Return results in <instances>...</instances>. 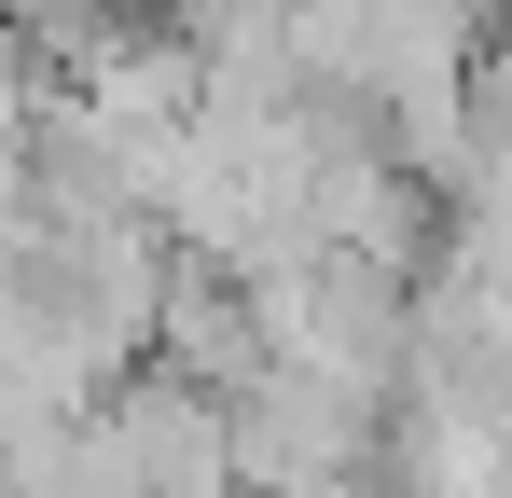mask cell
Wrapping results in <instances>:
<instances>
[{"mask_svg": "<svg viewBox=\"0 0 512 498\" xmlns=\"http://www.w3.org/2000/svg\"><path fill=\"white\" fill-rule=\"evenodd\" d=\"M388 498H512V429L485 388L457 374H416L402 415H388Z\"/></svg>", "mask_w": 512, "mask_h": 498, "instance_id": "obj_1", "label": "cell"}]
</instances>
